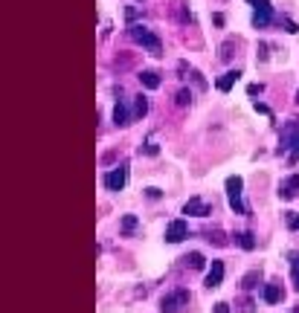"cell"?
<instances>
[{"instance_id": "6da1fadb", "label": "cell", "mask_w": 299, "mask_h": 313, "mask_svg": "<svg viewBox=\"0 0 299 313\" xmlns=\"http://www.w3.org/2000/svg\"><path fill=\"white\" fill-rule=\"evenodd\" d=\"M128 35L134 41H137L139 47H146L151 56H160L163 52V44H160V38L148 29V26H143V24H131V29H128Z\"/></svg>"}, {"instance_id": "7a4b0ae2", "label": "cell", "mask_w": 299, "mask_h": 313, "mask_svg": "<svg viewBox=\"0 0 299 313\" xmlns=\"http://www.w3.org/2000/svg\"><path fill=\"white\" fill-rule=\"evenodd\" d=\"M183 307H189V290L186 287H178L166 293L160 299V313H183Z\"/></svg>"}, {"instance_id": "3957f363", "label": "cell", "mask_w": 299, "mask_h": 313, "mask_svg": "<svg viewBox=\"0 0 299 313\" xmlns=\"http://www.w3.org/2000/svg\"><path fill=\"white\" fill-rule=\"evenodd\" d=\"M241 189H244V180L238 174L226 177V200L235 209V215H247V206H244V200H241Z\"/></svg>"}, {"instance_id": "277c9868", "label": "cell", "mask_w": 299, "mask_h": 313, "mask_svg": "<svg viewBox=\"0 0 299 313\" xmlns=\"http://www.w3.org/2000/svg\"><path fill=\"white\" fill-rule=\"evenodd\" d=\"M102 183H105L108 192H122L125 183H128V162H119L116 169H111L105 177H102Z\"/></svg>"}, {"instance_id": "5b68a950", "label": "cell", "mask_w": 299, "mask_h": 313, "mask_svg": "<svg viewBox=\"0 0 299 313\" xmlns=\"http://www.w3.org/2000/svg\"><path fill=\"white\" fill-rule=\"evenodd\" d=\"M183 238H189V226L183 217H178V220H171L169 226H166V241L169 244H180Z\"/></svg>"}, {"instance_id": "8992f818", "label": "cell", "mask_w": 299, "mask_h": 313, "mask_svg": "<svg viewBox=\"0 0 299 313\" xmlns=\"http://www.w3.org/2000/svg\"><path fill=\"white\" fill-rule=\"evenodd\" d=\"M296 137H299V119H291L288 125H285V131H282V139H279V154L291 151V145H293Z\"/></svg>"}, {"instance_id": "52a82bcc", "label": "cell", "mask_w": 299, "mask_h": 313, "mask_svg": "<svg viewBox=\"0 0 299 313\" xmlns=\"http://www.w3.org/2000/svg\"><path fill=\"white\" fill-rule=\"evenodd\" d=\"M279 197H282V200H293V197H299V174L285 177L282 183H279Z\"/></svg>"}, {"instance_id": "ba28073f", "label": "cell", "mask_w": 299, "mask_h": 313, "mask_svg": "<svg viewBox=\"0 0 299 313\" xmlns=\"http://www.w3.org/2000/svg\"><path fill=\"white\" fill-rule=\"evenodd\" d=\"M183 215H195V217H206V215H212V206L209 203H203L201 197H192V200L183 206Z\"/></svg>"}, {"instance_id": "9c48e42d", "label": "cell", "mask_w": 299, "mask_h": 313, "mask_svg": "<svg viewBox=\"0 0 299 313\" xmlns=\"http://www.w3.org/2000/svg\"><path fill=\"white\" fill-rule=\"evenodd\" d=\"M221 281H224V261H212L209 273H206V287H221Z\"/></svg>"}, {"instance_id": "30bf717a", "label": "cell", "mask_w": 299, "mask_h": 313, "mask_svg": "<svg viewBox=\"0 0 299 313\" xmlns=\"http://www.w3.org/2000/svg\"><path fill=\"white\" fill-rule=\"evenodd\" d=\"M131 119H134V113H128L125 102H116V107H113V122H116L119 128H125V125H131Z\"/></svg>"}, {"instance_id": "8fae6325", "label": "cell", "mask_w": 299, "mask_h": 313, "mask_svg": "<svg viewBox=\"0 0 299 313\" xmlns=\"http://www.w3.org/2000/svg\"><path fill=\"white\" fill-rule=\"evenodd\" d=\"M282 287H279V284H265V290H261V299H265L267 305H279V302H282Z\"/></svg>"}, {"instance_id": "7c38bea8", "label": "cell", "mask_w": 299, "mask_h": 313, "mask_svg": "<svg viewBox=\"0 0 299 313\" xmlns=\"http://www.w3.org/2000/svg\"><path fill=\"white\" fill-rule=\"evenodd\" d=\"M238 79H241V72H238V70H230V72H224V76L218 79V84H215V87H218L221 93H230V90H233V84Z\"/></svg>"}, {"instance_id": "4fadbf2b", "label": "cell", "mask_w": 299, "mask_h": 313, "mask_svg": "<svg viewBox=\"0 0 299 313\" xmlns=\"http://www.w3.org/2000/svg\"><path fill=\"white\" fill-rule=\"evenodd\" d=\"M139 84H143L146 90H157L160 87V76H157L154 70H143L139 72Z\"/></svg>"}, {"instance_id": "5bb4252c", "label": "cell", "mask_w": 299, "mask_h": 313, "mask_svg": "<svg viewBox=\"0 0 299 313\" xmlns=\"http://www.w3.org/2000/svg\"><path fill=\"white\" fill-rule=\"evenodd\" d=\"M259 281H261V270H250V273L241 279V287L244 290H253V287H259Z\"/></svg>"}, {"instance_id": "9a60e30c", "label": "cell", "mask_w": 299, "mask_h": 313, "mask_svg": "<svg viewBox=\"0 0 299 313\" xmlns=\"http://www.w3.org/2000/svg\"><path fill=\"white\" fill-rule=\"evenodd\" d=\"M270 21H273V9H256V15H253L256 26H267Z\"/></svg>"}, {"instance_id": "2e32d148", "label": "cell", "mask_w": 299, "mask_h": 313, "mask_svg": "<svg viewBox=\"0 0 299 313\" xmlns=\"http://www.w3.org/2000/svg\"><path fill=\"white\" fill-rule=\"evenodd\" d=\"M235 241H238V247H241V249H247V252L256 249V238H253V232H238V235H235Z\"/></svg>"}, {"instance_id": "e0dca14e", "label": "cell", "mask_w": 299, "mask_h": 313, "mask_svg": "<svg viewBox=\"0 0 299 313\" xmlns=\"http://www.w3.org/2000/svg\"><path fill=\"white\" fill-rule=\"evenodd\" d=\"M146 113H148V99L143 96V93H139L137 102H134V119H143Z\"/></svg>"}, {"instance_id": "ac0fdd59", "label": "cell", "mask_w": 299, "mask_h": 313, "mask_svg": "<svg viewBox=\"0 0 299 313\" xmlns=\"http://www.w3.org/2000/svg\"><path fill=\"white\" fill-rule=\"evenodd\" d=\"M183 261H186V264L192 267V270H203V267H206V258H203L201 252H189V255L183 258Z\"/></svg>"}, {"instance_id": "d6986e66", "label": "cell", "mask_w": 299, "mask_h": 313, "mask_svg": "<svg viewBox=\"0 0 299 313\" xmlns=\"http://www.w3.org/2000/svg\"><path fill=\"white\" fill-rule=\"evenodd\" d=\"M137 232V215H125L122 217V235H134Z\"/></svg>"}, {"instance_id": "ffe728a7", "label": "cell", "mask_w": 299, "mask_h": 313, "mask_svg": "<svg viewBox=\"0 0 299 313\" xmlns=\"http://www.w3.org/2000/svg\"><path fill=\"white\" fill-rule=\"evenodd\" d=\"M288 162H291V165H296V162H299V137L293 139L291 151H288Z\"/></svg>"}, {"instance_id": "44dd1931", "label": "cell", "mask_w": 299, "mask_h": 313, "mask_svg": "<svg viewBox=\"0 0 299 313\" xmlns=\"http://www.w3.org/2000/svg\"><path fill=\"white\" fill-rule=\"evenodd\" d=\"M291 261H293V287L299 290V252H291Z\"/></svg>"}, {"instance_id": "7402d4cb", "label": "cell", "mask_w": 299, "mask_h": 313, "mask_svg": "<svg viewBox=\"0 0 299 313\" xmlns=\"http://www.w3.org/2000/svg\"><path fill=\"white\" fill-rule=\"evenodd\" d=\"M174 102H178L180 107H186V104L192 102V93H189V90H178V96H174Z\"/></svg>"}, {"instance_id": "603a6c76", "label": "cell", "mask_w": 299, "mask_h": 313, "mask_svg": "<svg viewBox=\"0 0 299 313\" xmlns=\"http://www.w3.org/2000/svg\"><path fill=\"white\" fill-rule=\"evenodd\" d=\"M285 224L291 229H299V212H285Z\"/></svg>"}, {"instance_id": "cb8c5ba5", "label": "cell", "mask_w": 299, "mask_h": 313, "mask_svg": "<svg viewBox=\"0 0 299 313\" xmlns=\"http://www.w3.org/2000/svg\"><path fill=\"white\" fill-rule=\"evenodd\" d=\"M139 151H143V154H148V157H154V154L160 151V148H157V142H154V139H148V142L143 145V148H139Z\"/></svg>"}, {"instance_id": "d4e9b609", "label": "cell", "mask_w": 299, "mask_h": 313, "mask_svg": "<svg viewBox=\"0 0 299 313\" xmlns=\"http://www.w3.org/2000/svg\"><path fill=\"white\" fill-rule=\"evenodd\" d=\"M247 3H253L256 9H273L270 3H267V0H247Z\"/></svg>"}, {"instance_id": "484cf974", "label": "cell", "mask_w": 299, "mask_h": 313, "mask_svg": "<svg viewBox=\"0 0 299 313\" xmlns=\"http://www.w3.org/2000/svg\"><path fill=\"white\" fill-rule=\"evenodd\" d=\"M261 90H265L261 84H250V87H247V93H250V96H259Z\"/></svg>"}, {"instance_id": "4316f807", "label": "cell", "mask_w": 299, "mask_h": 313, "mask_svg": "<svg viewBox=\"0 0 299 313\" xmlns=\"http://www.w3.org/2000/svg\"><path fill=\"white\" fill-rule=\"evenodd\" d=\"M146 194H148V197H151V200H157V197H160V189H154V186H151V189H146Z\"/></svg>"}, {"instance_id": "83f0119b", "label": "cell", "mask_w": 299, "mask_h": 313, "mask_svg": "<svg viewBox=\"0 0 299 313\" xmlns=\"http://www.w3.org/2000/svg\"><path fill=\"white\" fill-rule=\"evenodd\" d=\"M215 313H230V305H226V302H218V305H215Z\"/></svg>"}, {"instance_id": "f1b7e54d", "label": "cell", "mask_w": 299, "mask_h": 313, "mask_svg": "<svg viewBox=\"0 0 299 313\" xmlns=\"http://www.w3.org/2000/svg\"><path fill=\"white\" fill-rule=\"evenodd\" d=\"M296 102H299V93H296Z\"/></svg>"}, {"instance_id": "f546056e", "label": "cell", "mask_w": 299, "mask_h": 313, "mask_svg": "<svg viewBox=\"0 0 299 313\" xmlns=\"http://www.w3.org/2000/svg\"><path fill=\"white\" fill-rule=\"evenodd\" d=\"M296 313H299V310H296Z\"/></svg>"}]
</instances>
